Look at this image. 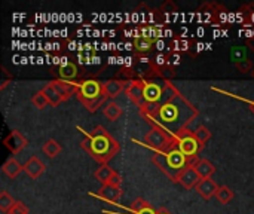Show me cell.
<instances>
[{"label":"cell","mask_w":254,"mask_h":214,"mask_svg":"<svg viewBox=\"0 0 254 214\" xmlns=\"http://www.w3.org/2000/svg\"><path fill=\"white\" fill-rule=\"evenodd\" d=\"M192 49V40L189 39H174L170 43V52H188Z\"/></svg>","instance_id":"obj_29"},{"label":"cell","mask_w":254,"mask_h":214,"mask_svg":"<svg viewBox=\"0 0 254 214\" xmlns=\"http://www.w3.org/2000/svg\"><path fill=\"white\" fill-rule=\"evenodd\" d=\"M132 18L138 25H156L164 24V15L158 9H152L147 3H138V6L132 10Z\"/></svg>","instance_id":"obj_5"},{"label":"cell","mask_w":254,"mask_h":214,"mask_svg":"<svg viewBox=\"0 0 254 214\" xmlns=\"http://www.w3.org/2000/svg\"><path fill=\"white\" fill-rule=\"evenodd\" d=\"M76 97H83L86 100H95L103 97V83L95 79H86L77 82V94Z\"/></svg>","instance_id":"obj_6"},{"label":"cell","mask_w":254,"mask_h":214,"mask_svg":"<svg viewBox=\"0 0 254 214\" xmlns=\"http://www.w3.org/2000/svg\"><path fill=\"white\" fill-rule=\"evenodd\" d=\"M171 134H173V136L176 137V140H177V149H180V150L189 158V161L193 164V162L198 159L199 150L204 149V147L199 144V142L196 140L193 131H190L188 127H182V128H179L177 131H173Z\"/></svg>","instance_id":"obj_4"},{"label":"cell","mask_w":254,"mask_h":214,"mask_svg":"<svg viewBox=\"0 0 254 214\" xmlns=\"http://www.w3.org/2000/svg\"><path fill=\"white\" fill-rule=\"evenodd\" d=\"M152 162L167 176V179H170L173 183H177V180H179V173H174L171 168H170V165H168V161H167V153H164V152H156L153 156H152Z\"/></svg>","instance_id":"obj_16"},{"label":"cell","mask_w":254,"mask_h":214,"mask_svg":"<svg viewBox=\"0 0 254 214\" xmlns=\"http://www.w3.org/2000/svg\"><path fill=\"white\" fill-rule=\"evenodd\" d=\"M161 100H162V85H159L155 80H146L143 104H161Z\"/></svg>","instance_id":"obj_13"},{"label":"cell","mask_w":254,"mask_h":214,"mask_svg":"<svg viewBox=\"0 0 254 214\" xmlns=\"http://www.w3.org/2000/svg\"><path fill=\"white\" fill-rule=\"evenodd\" d=\"M15 200L7 194V191H1L0 192V210H1V214H7L12 207L15 206Z\"/></svg>","instance_id":"obj_30"},{"label":"cell","mask_w":254,"mask_h":214,"mask_svg":"<svg viewBox=\"0 0 254 214\" xmlns=\"http://www.w3.org/2000/svg\"><path fill=\"white\" fill-rule=\"evenodd\" d=\"M199 180H201V177L198 176V173L195 171L193 165L190 164V165H188V167L180 173L177 183L182 185L186 191H190V189H195V188H196V185L199 183Z\"/></svg>","instance_id":"obj_15"},{"label":"cell","mask_w":254,"mask_h":214,"mask_svg":"<svg viewBox=\"0 0 254 214\" xmlns=\"http://www.w3.org/2000/svg\"><path fill=\"white\" fill-rule=\"evenodd\" d=\"M3 144H4V147H6L12 155H16V153H19L24 147H27L28 140H27L18 130H12V131L3 139Z\"/></svg>","instance_id":"obj_9"},{"label":"cell","mask_w":254,"mask_h":214,"mask_svg":"<svg viewBox=\"0 0 254 214\" xmlns=\"http://www.w3.org/2000/svg\"><path fill=\"white\" fill-rule=\"evenodd\" d=\"M193 134H195L196 140L199 142V144H201L202 147H204L205 143L211 139V131H210L205 125H199V127L193 131Z\"/></svg>","instance_id":"obj_31"},{"label":"cell","mask_w":254,"mask_h":214,"mask_svg":"<svg viewBox=\"0 0 254 214\" xmlns=\"http://www.w3.org/2000/svg\"><path fill=\"white\" fill-rule=\"evenodd\" d=\"M61 150H63V147H61V144H60L55 139H48V140L43 143V146H42L43 155H45L46 158H49V159L57 158V156L61 153Z\"/></svg>","instance_id":"obj_25"},{"label":"cell","mask_w":254,"mask_h":214,"mask_svg":"<svg viewBox=\"0 0 254 214\" xmlns=\"http://www.w3.org/2000/svg\"><path fill=\"white\" fill-rule=\"evenodd\" d=\"M237 16L244 27H254V1L244 3L238 9Z\"/></svg>","instance_id":"obj_20"},{"label":"cell","mask_w":254,"mask_h":214,"mask_svg":"<svg viewBox=\"0 0 254 214\" xmlns=\"http://www.w3.org/2000/svg\"><path fill=\"white\" fill-rule=\"evenodd\" d=\"M193 168L195 171L198 173V176L201 179H211L213 174L216 173V167L211 161L205 159V158H198L193 164Z\"/></svg>","instance_id":"obj_19"},{"label":"cell","mask_w":254,"mask_h":214,"mask_svg":"<svg viewBox=\"0 0 254 214\" xmlns=\"http://www.w3.org/2000/svg\"><path fill=\"white\" fill-rule=\"evenodd\" d=\"M158 10L165 16V15H171V13H177L180 9H179V6L176 4V1H173V0H165V1L158 7Z\"/></svg>","instance_id":"obj_33"},{"label":"cell","mask_w":254,"mask_h":214,"mask_svg":"<svg viewBox=\"0 0 254 214\" xmlns=\"http://www.w3.org/2000/svg\"><path fill=\"white\" fill-rule=\"evenodd\" d=\"M45 170H46L45 162H43L39 156H36V155H31V156L28 158V161L24 164V173H25L30 179H33V180L39 179V177L45 173Z\"/></svg>","instance_id":"obj_14"},{"label":"cell","mask_w":254,"mask_h":214,"mask_svg":"<svg viewBox=\"0 0 254 214\" xmlns=\"http://www.w3.org/2000/svg\"><path fill=\"white\" fill-rule=\"evenodd\" d=\"M127 85H128V80L116 79V77L115 79H109V80L103 82V95L113 100V98L119 97L121 92H125Z\"/></svg>","instance_id":"obj_12"},{"label":"cell","mask_w":254,"mask_h":214,"mask_svg":"<svg viewBox=\"0 0 254 214\" xmlns=\"http://www.w3.org/2000/svg\"><path fill=\"white\" fill-rule=\"evenodd\" d=\"M54 88L57 89V92L60 94L63 103L67 101L71 95L77 94V82L76 80H63V79H54L51 80Z\"/></svg>","instance_id":"obj_11"},{"label":"cell","mask_w":254,"mask_h":214,"mask_svg":"<svg viewBox=\"0 0 254 214\" xmlns=\"http://www.w3.org/2000/svg\"><path fill=\"white\" fill-rule=\"evenodd\" d=\"M21 171H24V165H21L15 156H10V158L6 159L4 164L1 165V173H3L6 177H9V179H16V177L19 176Z\"/></svg>","instance_id":"obj_21"},{"label":"cell","mask_w":254,"mask_h":214,"mask_svg":"<svg viewBox=\"0 0 254 214\" xmlns=\"http://www.w3.org/2000/svg\"><path fill=\"white\" fill-rule=\"evenodd\" d=\"M144 86H146V79H132L128 80L125 95L128 100H131L135 106H141L144 103Z\"/></svg>","instance_id":"obj_7"},{"label":"cell","mask_w":254,"mask_h":214,"mask_svg":"<svg viewBox=\"0 0 254 214\" xmlns=\"http://www.w3.org/2000/svg\"><path fill=\"white\" fill-rule=\"evenodd\" d=\"M167 161H168V165L170 168L174 171V173H182L188 165H190L192 162L189 161V158L180 150V149H173L170 152H167Z\"/></svg>","instance_id":"obj_10"},{"label":"cell","mask_w":254,"mask_h":214,"mask_svg":"<svg viewBox=\"0 0 254 214\" xmlns=\"http://www.w3.org/2000/svg\"><path fill=\"white\" fill-rule=\"evenodd\" d=\"M118 173L112 168V167H109V165H101L97 171H95V179L101 183V186L103 185H109L110 182H112V179L116 176Z\"/></svg>","instance_id":"obj_26"},{"label":"cell","mask_w":254,"mask_h":214,"mask_svg":"<svg viewBox=\"0 0 254 214\" xmlns=\"http://www.w3.org/2000/svg\"><path fill=\"white\" fill-rule=\"evenodd\" d=\"M228 95H232V97H237V98H240V100H243V101H246V103H249L250 106H252V110L254 112V100H247V98H243V97H238V95H234V94H228Z\"/></svg>","instance_id":"obj_41"},{"label":"cell","mask_w":254,"mask_h":214,"mask_svg":"<svg viewBox=\"0 0 254 214\" xmlns=\"http://www.w3.org/2000/svg\"><path fill=\"white\" fill-rule=\"evenodd\" d=\"M183 98V97H182ZM180 98V100H182ZM182 115V110H180V106L173 101V103H165L159 107V112H158V118L167 124V125H174L176 122H179V118Z\"/></svg>","instance_id":"obj_8"},{"label":"cell","mask_w":254,"mask_h":214,"mask_svg":"<svg viewBox=\"0 0 254 214\" xmlns=\"http://www.w3.org/2000/svg\"><path fill=\"white\" fill-rule=\"evenodd\" d=\"M155 42H156V40L152 39V37H135V39H132V48H134L138 54L144 55V54H147V52L152 51Z\"/></svg>","instance_id":"obj_24"},{"label":"cell","mask_w":254,"mask_h":214,"mask_svg":"<svg viewBox=\"0 0 254 214\" xmlns=\"http://www.w3.org/2000/svg\"><path fill=\"white\" fill-rule=\"evenodd\" d=\"M42 91H43V94L46 95V98H48V101H49V106L57 107V106H60V104L63 103V100H61L60 94L57 92V89L54 88L52 82H48V83L42 88Z\"/></svg>","instance_id":"obj_27"},{"label":"cell","mask_w":254,"mask_h":214,"mask_svg":"<svg viewBox=\"0 0 254 214\" xmlns=\"http://www.w3.org/2000/svg\"><path fill=\"white\" fill-rule=\"evenodd\" d=\"M237 70L241 71V73H252L254 70V63L250 58H246V60H241L238 63H234Z\"/></svg>","instance_id":"obj_35"},{"label":"cell","mask_w":254,"mask_h":214,"mask_svg":"<svg viewBox=\"0 0 254 214\" xmlns=\"http://www.w3.org/2000/svg\"><path fill=\"white\" fill-rule=\"evenodd\" d=\"M195 12L202 24L216 27H220L225 22V18L229 15V9L219 1H204Z\"/></svg>","instance_id":"obj_3"},{"label":"cell","mask_w":254,"mask_h":214,"mask_svg":"<svg viewBox=\"0 0 254 214\" xmlns=\"http://www.w3.org/2000/svg\"><path fill=\"white\" fill-rule=\"evenodd\" d=\"M103 115H104L109 121L115 122V121H118V119L124 115V110H122V107H121L115 100H110V101H107V103L103 106Z\"/></svg>","instance_id":"obj_22"},{"label":"cell","mask_w":254,"mask_h":214,"mask_svg":"<svg viewBox=\"0 0 254 214\" xmlns=\"http://www.w3.org/2000/svg\"><path fill=\"white\" fill-rule=\"evenodd\" d=\"M156 214H171L168 210H165V209H159V210H156Z\"/></svg>","instance_id":"obj_42"},{"label":"cell","mask_w":254,"mask_h":214,"mask_svg":"<svg viewBox=\"0 0 254 214\" xmlns=\"http://www.w3.org/2000/svg\"><path fill=\"white\" fill-rule=\"evenodd\" d=\"M234 197H235L234 191H232L229 186H226V185L219 186V189H217V192H216V198H217V201H219L220 204H223V206L229 204V203L234 200Z\"/></svg>","instance_id":"obj_28"},{"label":"cell","mask_w":254,"mask_h":214,"mask_svg":"<svg viewBox=\"0 0 254 214\" xmlns=\"http://www.w3.org/2000/svg\"><path fill=\"white\" fill-rule=\"evenodd\" d=\"M132 214H156V210L150 206V207L143 209V210H140V212H132Z\"/></svg>","instance_id":"obj_39"},{"label":"cell","mask_w":254,"mask_h":214,"mask_svg":"<svg viewBox=\"0 0 254 214\" xmlns=\"http://www.w3.org/2000/svg\"><path fill=\"white\" fill-rule=\"evenodd\" d=\"M147 121L152 124V130L144 136L146 146L155 149L156 152H164V153H167V152L177 147V140L170 133V130H165V128L159 127L158 124H155L152 121V118H147Z\"/></svg>","instance_id":"obj_2"},{"label":"cell","mask_w":254,"mask_h":214,"mask_svg":"<svg viewBox=\"0 0 254 214\" xmlns=\"http://www.w3.org/2000/svg\"><path fill=\"white\" fill-rule=\"evenodd\" d=\"M247 48H249L252 52H254V36H252V37H247Z\"/></svg>","instance_id":"obj_40"},{"label":"cell","mask_w":254,"mask_h":214,"mask_svg":"<svg viewBox=\"0 0 254 214\" xmlns=\"http://www.w3.org/2000/svg\"><path fill=\"white\" fill-rule=\"evenodd\" d=\"M31 104H33L34 107H37L39 110H43L46 106H49V101H48V98H46V95L43 94L42 89L33 94V97H31Z\"/></svg>","instance_id":"obj_32"},{"label":"cell","mask_w":254,"mask_h":214,"mask_svg":"<svg viewBox=\"0 0 254 214\" xmlns=\"http://www.w3.org/2000/svg\"><path fill=\"white\" fill-rule=\"evenodd\" d=\"M7 214H28V207L22 201H16L15 206L12 207V210Z\"/></svg>","instance_id":"obj_37"},{"label":"cell","mask_w":254,"mask_h":214,"mask_svg":"<svg viewBox=\"0 0 254 214\" xmlns=\"http://www.w3.org/2000/svg\"><path fill=\"white\" fill-rule=\"evenodd\" d=\"M147 207H150V203H147V201L143 200V198H137V200L131 204L129 210H131V212H140V210L147 209Z\"/></svg>","instance_id":"obj_36"},{"label":"cell","mask_w":254,"mask_h":214,"mask_svg":"<svg viewBox=\"0 0 254 214\" xmlns=\"http://www.w3.org/2000/svg\"><path fill=\"white\" fill-rule=\"evenodd\" d=\"M77 130L83 134L80 147L100 165H109L121 152V144L103 125H97L92 131H85L80 127H77Z\"/></svg>","instance_id":"obj_1"},{"label":"cell","mask_w":254,"mask_h":214,"mask_svg":"<svg viewBox=\"0 0 254 214\" xmlns=\"http://www.w3.org/2000/svg\"><path fill=\"white\" fill-rule=\"evenodd\" d=\"M252 76H253V77H254V70H253V71H252Z\"/></svg>","instance_id":"obj_43"},{"label":"cell","mask_w":254,"mask_h":214,"mask_svg":"<svg viewBox=\"0 0 254 214\" xmlns=\"http://www.w3.org/2000/svg\"><path fill=\"white\" fill-rule=\"evenodd\" d=\"M247 49L249 48H246V46H232V49H231V58H232V61L234 63H238L241 60L249 58L247 57Z\"/></svg>","instance_id":"obj_34"},{"label":"cell","mask_w":254,"mask_h":214,"mask_svg":"<svg viewBox=\"0 0 254 214\" xmlns=\"http://www.w3.org/2000/svg\"><path fill=\"white\" fill-rule=\"evenodd\" d=\"M3 74H4V79L1 80V85H0V89H4V86L7 85V82H9V80L12 79V76H10V74L7 73V70H6L4 67H3Z\"/></svg>","instance_id":"obj_38"},{"label":"cell","mask_w":254,"mask_h":214,"mask_svg":"<svg viewBox=\"0 0 254 214\" xmlns=\"http://www.w3.org/2000/svg\"><path fill=\"white\" fill-rule=\"evenodd\" d=\"M77 77V66L71 61H64L58 70V79L63 80H74Z\"/></svg>","instance_id":"obj_23"},{"label":"cell","mask_w":254,"mask_h":214,"mask_svg":"<svg viewBox=\"0 0 254 214\" xmlns=\"http://www.w3.org/2000/svg\"><path fill=\"white\" fill-rule=\"evenodd\" d=\"M97 197L110 204H116L119 198L122 197V188L115 186V185H103L101 189L97 192Z\"/></svg>","instance_id":"obj_18"},{"label":"cell","mask_w":254,"mask_h":214,"mask_svg":"<svg viewBox=\"0 0 254 214\" xmlns=\"http://www.w3.org/2000/svg\"><path fill=\"white\" fill-rule=\"evenodd\" d=\"M217 189H219V185L213 179H201L199 183L195 188V191L198 192V195L202 200H205V201H210L213 197H216Z\"/></svg>","instance_id":"obj_17"}]
</instances>
